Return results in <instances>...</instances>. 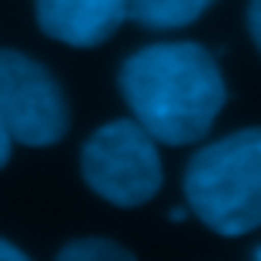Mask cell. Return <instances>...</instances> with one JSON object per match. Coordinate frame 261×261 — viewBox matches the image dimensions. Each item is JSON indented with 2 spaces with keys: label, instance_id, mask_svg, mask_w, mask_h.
Listing matches in <instances>:
<instances>
[{
  "label": "cell",
  "instance_id": "6da1fadb",
  "mask_svg": "<svg viewBox=\"0 0 261 261\" xmlns=\"http://www.w3.org/2000/svg\"><path fill=\"white\" fill-rule=\"evenodd\" d=\"M117 84L134 121L174 147L204 138L228 100L218 61L191 40L141 47L121 64Z\"/></svg>",
  "mask_w": 261,
  "mask_h": 261
},
{
  "label": "cell",
  "instance_id": "7a4b0ae2",
  "mask_svg": "<svg viewBox=\"0 0 261 261\" xmlns=\"http://www.w3.org/2000/svg\"><path fill=\"white\" fill-rule=\"evenodd\" d=\"M185 198L215 234L241 238L261 228V127L201 147L185 168Z\"/></svg>",
  "mask_w": 261,
  "mask_h": 261
},
{
  "label": "cell",
  "instance_id": "3957f363",
  "mask_svg": "<svg viewBox=\"0 0 261 261\" xmlns=\"http://www.w3.org/2000/svg\"><path fill=\"white\" fill-rule=\"evenodd\" d=\"M81 174L97 198L117 207L147 204L164 185L158 144L134 117H117L94 130L81 151Z\"/></svg>",
  "mask_w": 261,
  "mask_h": 261
},
{
  "label": "cell",
  "instance_id": "277c9868",
  "mask_svg": "<svg viewBox=\"0 0 261 261\" xmlns=\"http://www.w3.org/2000/svg\"><path fill=\"white\" fill-rule=\"evenodd\" d=\"M0 121L10 141L27 147H50L70 130V104L61 81L14 47H0Z\"/></svg>",
  "mask_w": 261,
  "mask_h": 261
},
{
  "label": "cell",
  "instance_id": "5b68a950",
  "mask_svg": "<svg viewBox=\"0 0 261 261\" xmlns=\"http://www.w3.org/2000/svg\"><path fill=\"white\" fill-rule=\"evenodd\" d=\"M34 14L47 37L87 50L121 31L127 0H34Z\"/></svg>",
  "mask_w": 261,
  "mask_h": 261
},
{
  "label": "cell",
  "instance_id": "8992f818",
  "mask_svg": "<svg viewBox=\"0 0 261 261\" xmlns=\"http://www.w3.org/2000/svg\"><path fill=\"white\" fill-rule=\"evenodd\" d=\"M215 0H127V17L147 31H177L198 20Z\"/></svg>",
  "mask_w": 261,
  "mask_h": 261
},
{
  "label": "cell",
  "instance_id": "52a82bcc",
  "mask_svg": "<svg viewBox=\"0 0 261 261\" xmlns=\"http://www.w3.org/2000/svg\"><path fill=\"white\" fill-rule=\"evenodd\" d=\"M54 261H138V258L111 238H74L57 251Z\"/></svg>",
  "mask_w": 261,
  "mask_h": 261
},
{
  "label": "cell",
  "instance_id": "ba28073f",
  "mask_svg": "<svg viewBox=\"0 0 261 261\" xmlns=\"http://www.w3.org/2000/svg\"><path fill=\"white\" fill-rule=\"evenodd\" d=\"M248 34H251L254 47H258V54H261V0L248 4Z\"/></svg>",
  "mask_w": 261,
  "mask_h": 261
},
{
  "label": "cell",
  "instance_id": "9c48e42d",
  "mask_svg": "<svg viewBox=\"0 0 261 261\" xmlns=\"http://www.w3.org/2000/svg\"><path fill=\"white\" fill-rule=\"evenodd\" d=\"M0 261H31V258H27L17 245H10V241L0 238Z\"/></svg>",
  "mask_w": 261,
  "mask_h": 261
},
{
  "label": "cell",
  "instance_id": "30bf717a",
  "mask_svg": "<svg viewBox=\"0 0 261 261\" xmlns=\"http://www.w3.org/2000/svg\"><path fill=\"white\" fill-rule=\"evenodd\" d=\"M10 144H14V141H10L7 127H4V121H0V168L10 161Z\"/></svg>",
  "mask_w": 261,
  "mask_h": 261
},
{
  "label": "cell",
  "instance_id": "8fae6325",
  "mask_svg": "<svg viewBox=\"0 0 261 261\" xmlns=\"http://www.w3.org/2000/svg\"><path fill=\"white\" fill-rule=\"evenodd\" d=\"M251 261H261V245H258V248L251 251Z\"/></svg>",
  "mask_w": 261,
  "mask_h": 261
}]
</instances>
